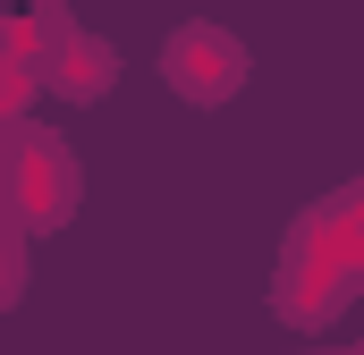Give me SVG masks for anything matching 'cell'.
I'll use <instances>...</instances> for the list:
<instances>
[{
  "instance_id": "1",
  "label": "cell",
  "mask_w": 364,
  "mask_h": 355,
  "mask_svg": "<svg viewBox=\"0 0 364 355\" xmlns=\"http://www.w3.org/2000/svg\"><path fill=\"white\" fill-rule=\"evenodd\" d=\"M161 68H170V85H178L186 102H229L237 77H246L237 43H229L220 26H178V34H170V51H161Z\"/></svg>"
},
{
  "instance_id": "2",
  "label": "cell",
  "mask_w": 364,
  "mask_h": 355,
  "mask_svg": "<svg viewBox=\"0 0 364 355\" xmlns=\"http://www.w3.org/2000/svg\"><path fill=\"white\" fill-rule=\"evenodd\" d=\"M17 203H26V220H60L68 203H77V161L60 153V144H43V136H17Z\"/></svg>"
}]
</instances>
